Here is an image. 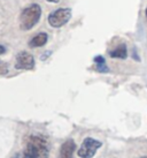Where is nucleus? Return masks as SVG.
Here are the masks:
<instances>
[{
    "label": "nucleus",
    "mask_w": 147,
    "mask_h": 158,
    "mask_svg": "<svg viewBox=\"0 0 147 158\" xmlns=\"http://www.w3.org/2000/svg\"><path fill=\"white\" fill-rule=\"evenodd\" d=\"M109 56L112 58H116V59H126V57H128L126 45L125 44L118 45V46L115 48L114 50L109 51Z\"/></svg>",
    "instance_id": "obj_8"
},
{
    "label": "nucleus",
    "mask_w": 147,
    "mask_h": 158,
    "mask_svg": "<svg viewBox=\"0 0 147 158\" xmlns=\"http://www.w3.org/2000/svg\"><path fill=\"white\" fill-rule=\"evenodd\" d=\"M48 156L47 141L39 135H31L26 141L22 158H48Z\"/></svg>",
    "instance_id": "obj_1"
},
{
    "label": "nucleus",
    "mask_w": 147,
    "mask_h": 158,
    "mask_svg": "<svg viewBox=\"0 0 147 158\" xmlns=\"http://www.w3.org/2000/svg\"><path fill=\"white\" fill-rule=\"evenodd\" d=\"M76 150V143L74 140H67L61 145L60 158H74V152Z\"/></svg>",
    "instance_id": "obj_6"
},
{
    "label": "nucleus",
    "mask_w": 147,
    "mask_h": 158,
    "mask_svg": "<svg viewBox=\"0 0 147 158\" xmlns=\"http://www.w3.org/2000/svg\"><path fill=\"white\" fill-rule=\"evenodd\" d=\"M35 67V58L28 52H21L16 57L15 62V68L16 69H26L30 70Z\"/></svg>",
    "instance_id": "obj_5"
},
{
    "label": "nucleus",
    "mask_w": 147,
    "mask_h": 158,
    "mask_svg": "<svg viewBox=\"0 0 147 158\" xmlns=\"http://www.w3.org/2000/svg\"><path fill=\"white\" fill-rule=\"evenodd\" d=\"M6 52V48H5V46H2V45H0V54H2V53Z\"/></svg>",
    "instance_id": "obj_10"
},
{
    "label": "nucleus",
    "mask_w": 147,
    "mask_h": 158,
    "mask_svg": "<svg viewBox=\"0 0 147 158\" xmlns=\"http://www.w3.org/2000/svg\"><path fill=\"white\" fill-rule=\"evenodd\" d=\"M42 15V8L38 4H32L31 6L23 9L20 16V24L22 30H30L38 23Z\"/></svg>",
    "instance_id": "obj_2"
},
{
    "label": "nucleus",
    "mask_w": 147,
    "mask_h": 158,
    "mask_svg": "<svg viewBox=\"0 0 147 158\" xmlns=\"http://www.w3.org/2000/svg\"><path fill=\"white\" fill-rule=\"evenodd\" d=\"M145 15H146V19H147V7H146V10H145Z\"/></svg>",
    "instance_id": "obj_12"
},
{
    "label": "nucleus",
    "mask_w": 147,
    "mask_h": 158,
    "mask_svg": "<svg viewBox=\"0 0 147 158\" xmlns=\"http://www.w3.org/2000/svg\"><path fill=\"white\" fill-rule=\"evenodd\" d=\"M141 158H147V157H141Z\"/></svg>",
    "instance_id": "obj_13"
},
{
    "label": "nucleus",
    "mask_w": 147,
    "mask_h": 158,
    "mask_svg": "<svg viewBox=\"0 0 147 158\" xmlns=\"http://www.w3.org/2000/svg\"><path fill=\"white\" fill-rule=\"evenodd\" d=\"M71 18L70 8H59L48 15V23L53 28H60L65 26Z\"/></svg>",
    "instance_id": "obj_4"
},
{
    "label": "nucleus",
    "mask_w": 147,
    "mask_h": 158,
    "mask_svg": "<svg viewBox=\"0 0 147 158\" xmlns=\"http://www.w3.org/2000/svg\"><path fill=\"white\" fill-rule=\"evenodd\" d=\"M48 36L46 32H39L38 35H36L35 37H32L29 43V46L30 48H40V46H44L47 42Z\"/></svg>",
    "instance_id": "obj_7"
},
{
    "label": "nucleus",
    "mask_w": 147,
    "mask_h": 158,
    "mask_svg": "<svg viewBox=\"0 0 147 158\" xmlns=\"http://www.w3.org/2000/svg\"><path fill=\"white\" fill-rule=\"evenodd\" d=\"M94 62L97 65V70L98 72H101V73H107L108 72V67L106 65V60L102 56H97L94 58Z\"/></svg>",
    "instance_id": "obj_9"
},
{
    "label": "nucleus",
    "mask_w": 147,
    "mask_h": 158,
    "mask_svg": "<svg viewBox=\"0 0 147 158\" xmlns=\"http://www.w3.org/2000/svg\"><path fill=\"white\" fill-rule=\"evenodd\" d=\"M102 147V143L100 141L92 139V137H86L83 141L81 148L78 149L77 154L81 158H93L94 155L99 148Z\"/></svg>",
    "instance_id": "obj_3"
},
{
    "label": "nucleus",
    "mask_w": 147,
    "mask_h": 158,
    "mask_svg": "<svg viewBox=\"0 0 147 158\" xmlns=\"http://www.w3.org/2000/svg\"><path fill=\"white\" fill-rule=\"evenodd\" d=\"M47 1H50V2H59L60 0H47Z\"/></svg>",
    "instance_id": "obj_11"
}]
</instances>
